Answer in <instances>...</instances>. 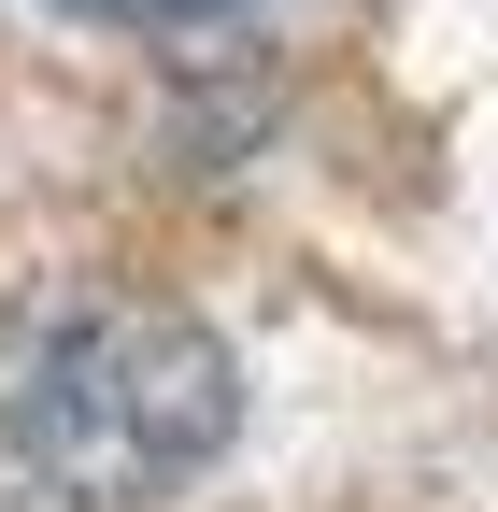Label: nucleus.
Returning <instances> with one entry per match:
<instances>
[{
	"instance_id": "obj_1",
	"label": "nucleus",
	"mask_w": 498,
	"mask_h": 512,
	"mask_svg": "<svg viewBox=\"0 0 498 512\" xmlns=\"http://www.w3.org/2000/svg\"><path fill=\"white\" fill-rule=\"evenodd\" d=\"M242 427V370L200 313L57 285L0 313V456L72 512H157Z\"/></svg>"
},
{
	"instance_id": "obj_2",
	"label": "nucleus",
	"mask_w": 498,
	"mask_h": 512,
	"mask_svg": "<svg viewBox=\"0 0 498 512\" xmlns=\"http://www.w3.org/2000/svg\"><path fill=\"white\" fill-rule=\"evenodd\" d=\"M57 15H100V29H143V43H200V29L242 15V0H57Z\"/></svg>"
}]
</instances>
